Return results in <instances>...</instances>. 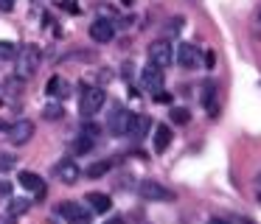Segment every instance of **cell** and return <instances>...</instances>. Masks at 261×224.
<instances>
[{"instance_id":"28","label":"cell","mask_w":261,"mask_h":224,"mask_svg":"<svg viewBox=\"0 0 261 224\" xmlns=\"http://www.w3.org/2000/svg\"><path fill=\"white\" fill-rule=\"evenodd\" d=\"M180 25H186V17H174V20L169 22V34H177V31H180Z\"/></svg>"},{"instance_id":"5","label":"cell","mask_w":261,"mask_h":224,"mask_svg":"<svg viewBox=\"0 0 261 224\" xmlns=\"http://www.w3.org/2000/svg\"><path fill=\"white\" fill-rule=\"evenodd\" d=\"M132 118H135V115H132L129 109H124V106L115 104L113 112H110V118H107V132L110 134H129Z\"/></svg>"},{"instance_id":"13","label":"cell","mask_w":261,"mask_h":224,"mask_svg":"<svg viewBox=\"0 0 261 224\" xmlns=\"http://www.w3.org/2000/svg\"><path fill=\"white\" fill-rule=\"evenodd\" d=\"M202 106L211 112V115H216V112H219V90H216L214 81H208L202 87Z\"/></svg>"},{"instance_id":"24","label":"cell","mask_w":261,"mask_h":224,"mask_svg":"<svg viewBox=\"0 0 261 224\" xmlns=\"http://www.w3.org/2000/svg\"><path fill=\"white\" fill-rule=\"evenodd\" d=\"M14 162H17V157H14V154H6V151H0V174L12 171Z\"/></svg>"},{"instance_id":"29","label":"cell","mask_w":261,"mask_h":224,"mask_svg":"<svg viewBox=\"0 0 261 224\" xmlns=\"http://www.w3.org/2000/svg\"><path fill=\"white\" fill-rule=\"evenodd\" d=\"M202 65H205V67H214V65H216V56H214V50H211V48L202 53Z\"/></svg>"},{"instance_id":"1","label":"cell","mask_w":261,"mask_h":224,"mask_svg":"<svg viewBox=\"0 0 261 224\" xmlns=\"http://www.w3.org/2000/svg\"><path fill=\"white\" fill-rule=\"evenodd\" d=\"M40 62H42V53L37 45H25L20 48L17 53V76L20 78H31L37 70H40Z\"/></svg>"},{"instance_id":"38","label":"cell","mask_w":261,"mask_h":224,"mask_svg":"<svg viewBox=\"0 0 261 224\" xmlns=\"http://www.w3.org/2000/svg\"><path fill=\"white\" fill-rule=\"evenodd\" d=\"M121 3H124V6H132V0H121Z\"/></svg>"},{"instance_id":"30","label":"cell","mask_w":261,"mask_h":224,"mask_svg":"<svg viewBox=\"0 0 261 224\" xmlns=\"http://www.w3.org/2000/svg\"><path fill=\"white\" fill-rule=\"evenodd\" d=\"M6 196H12V182L0 179V199H6Z\"/></svg>"},{"instance_id":"32","label":"cell","mask_w":261,"mask_h":224,"mask_svg":"<svg viewBox=\"0 0 261 224\" xmlns=\"http://www.w3.org/2000/svg\"><path fill=\"white\" fill-rule=\"evenodd\" d=\"M62 6H65V9H68V11H70V14H79V6H76V3H73V0H65V3H62Z\"/></svg>"},{"instance_id":"8","label":"cell","mask_w":261,"mask_h":224,"mask_svg":"<svg viewBox=\"0 0 261 224\" xmlns=\"http://www.w3.org/2000/svg\"><path fill=\"white\" fill-rule=\"evenodd\" d=\"M113 37H115V22L113 20H107V17H98L96 22L90 25V39L93 42H113Z\"/></svg>"},{"instance_id":"10","label":"cell","mask_w":261,"mask_h":224,"mask_svg":"<svg viewBox=\"0 0 261 224\" xmlns=\"http://www.w3.org/2000/svg\"><path fill=\"white\" fill-rule=\"evenodd\" d=\"M6 134H9V140H12L14 146H23V143H29V140L34 137V123L31 121H17V123H12V126L6 129Z\"/></svg>"},{"instance_id":"4","label":"cell","mask_w":261,"mask_h":224,"mask_svg":"<svg viewBox=\"0 0 261 224\" xmlns=\"http://www.w3.org/2000/svg\"><path fill=\"white\" fill-rule=\"evenodd\" d=\"M174 62L182 67V70H197L199 65H202V53H199L197 45L191 42H180L174 50Z\"/></svg>"},{"instance_id":"21","label":"cell","mask_w":261,"mask_h":224,"mask_svg":"<svg viewBox=\"0 0 261 224\" xmlns=\"http://www.w3.org/2000/svg\"><path fill=\"white\" fill-rule=\"evenodd\" d=\"M42 118H45V121H59V118H65V106L62 104H48L45 109H42Z\"/></svg>"},{"instance_id":"9","label":"cell","mask_w":261,"mask_h":224,"mask_svg":"<svg viewBox=\"0 0 261 224\" xmlns=\"http://www.w3.org/2000/svg\"><path fill=\"white\" fill-rule=\"evenodd\" d=\"M141 87L149 90V93H160L163 90V70L154 65H146L141 70Z\"/></svg>"},{"instance_id":"6","label":"cell","mask_w":261,"mask_h":224,"mask_svg":"<svg viewBox=\"0 0 261 224\" xmlns=\"http://www.w3.org/2000/svg\"><path fill=\"white\" fill-rule=\"evenodd\" d=\"M138 193L146 202H171L174 199V193H171L169 188H163L160 182H154V179H146V182L138 185Z\"/></svg>"},{"instance_id":"18","label":"cell","mask_w":261,"mask_h":224,"mask_svg":"<svg viewBox=\"0 0 261 224\" xmlns=\"http://www.w3.org/2000/svg\"><path fill=\"white\" fill-rule=\"evenodd\" d=\"M169 118H171V123H177V126H186V123L191 121V112H188L186 106H171Z\"/></svg>"},{"instance_id":"2","label":"cell","mask_w":261,"mask_h":224,"mask_svg":"<svg viewBox=\"0 0 261 224\" xmlns=\"http://www.w3.org/2000/svg\"><path fill=\"white\" fill-rule=\"evenodd\" d=\"M146 53H149V65L160 67V70H166V67L174 62V48H171L169 39H154Z\"/></svg>"},{"instance_id":"33","label":"cell","mask_w":261,"mask_h":224,"mask_svg":"<svg viewBox=\"0 0 261 224\" xmlns=\"http://www.w3.org/2000/svg\"><path fill=\"white\" fill-rule=\"evenodd\" d=\"M230 224H253V221H250L247 216H233V218H230Z\"/></svg>"},{"instance_id":"17","label":"cell","mask_w":261,"mask_h":224,"mask_svg":"<svg viewBox=\"0 0 261 224\" xmlns=\"http://www.w3.org/2000/svg\"><path fill=\"white\" fill-rule=\"evenodd\" d=\"M45 93L51 95V98H68V84H65V81H62V78H59V76H54L51 81H48Z\"/></svg>"},{"instance_id":"20","label":"cell","mask_w":261,"mask_h":224,"mask_svg":"<svg viewBox=\"0 0 261 224\" xmlns=\"http://www.w3.org/2000/svg\"><path fill=\"white\" fill-rule=\"evenodd\" d=\"M17 45L14 42H6V39H0V62H6V59H17Z\"/></svg>"},{"instance_id":"35","label":"cell","mask_w":261,"mask_h":224,"mask_svg":"<svg viewBox=\"0 0 261 224\" xmlns=\"http://www.w3.org/2000/svg\"><path fill=\"white\" fill-rule=\"evenodd\" d=\"M0 224H17V221H14V216H0Z\"/></svg>"},{"instance_id":"19","label":"cell","mask_w":261,"mask_h":224,"mask_svg":"<svg viewBox=\"0 0 261 224\" xmlns=\"http://www.w3.org/2000/svg\"><path fill=\"white\" fill-rule=\"evenodd\" d=\"M29 207H31V202L29 199H23V196H20V199H12L9 202V216H23V213H29Z\"/></svg>"},{"instance_id":"3","label":"cell","mask_w":261,"mask_h":224,"mask_svg":"<svg viewBox=\"0 0 261 224\" xmlns=\"http://www.w3.org/2000/svg\"><path fill=\"white\" fill-rule=\"evenodd\" d=\"M104 101H107V95H104L101 87H85L82 90V98H79V112L85 118H93L104 106Z\"/></svg>"},{"instance_id":"40","label":"cell","mask_w":261,"mask_h":224,"mask_svg":"<svg viewBox=\"0 0 261 224\" xmlns=\"http://www.w3.org/2000/svg\"><path fill=\"white\" fill-rule=\"evenodd\" d=\"M141 224H149V221H141Z\"/></svg>"},{"instance_id":"16","label":"cell","mask_w":261,"mask_h":224,"mask_svg":"<svg viewBox=\"0 0 261 224\" xmlns=\"http://www.w3.org/2000/svg\"><path fill=\"white\" fill-rule=\"evenodd\" d=\"M169 146H171V126H166V123L154 126V151H158V154H163Z\"/></svg>"},{"instance_id":"14","label":"cell","mask_w":261,"mask_h":224,"mask_svg":"<svg viewBox=\"0 0 261 224\" xmlns=\"http://www.w3.org/2000/svg\"><path fill=\"white\" fill-rule=\"evenodd\" d=\"M85 199H87V205H90L93 213H110V207H113V199H110L107 193H98V190H90Z\"/></svg>"},{"instance_id":"15","label":"cell","mask_w":261,"mask_h":224,"mask_svg":"<svg viewBox=\"0 0 261 224\" xmlns=\"http://www.w3.org/2000/svg\"><path fill=\"white\" fill-rule=\"evenodd\" d=\"M149 129H152V118L149 115H135L132 118V126H129V137L132 140H143Z\"/></svg>"},{"instance_id":"27","label":"cell","mask_w":261,"mask_h":224,"mask_svg":"<svg viewBox=\"0 0 261 224\" xmlns=\"http://www.w3.org/2000/svg\"><path fill=\"white\" fill-rule=\"evenodd\" d=\"M6 90H9V95H20V90H23V84H20L17 78H9V81H6Z\"/></svg>"},{"instance_id":"12","label":"cell","mask_w":261,"mask_h":224,"mask_svg":"<svg viewBox=\"0 0 261 224\" xmlns=\"http://www.w3.org/2000/svg\"><path fill=\"white\" fill-rule=\"evenodd\" d=\"M20 185H23L25 190H31V193H37V196H45V182H42V177L34 171H20Z\"/></svg>"},{"instance_id":"22","label":"cell","mask_w":261,"mask_h":224,"mask_svg":"<svg viewBox=\"0 0 261 224\" xmlns=\"http://www.w3.org/2000/svg\"><path fill=\"white\" fill-rule=\"evenodd\" d=\"M93 143H96L93 137H87V134H79V137H76V143H73V151H76V154H87V151L93 149Z\"/></svg>"},{"instance_id":"11","label":"cell","mask_w":261,"mask_h":224,"mask_svg":"<svg viewBox=\"0 0 261 224\" xmlns=\"http://www.w3.org/2000/svg\"><path fill=\"white\" fill-rule=\"evenodd\" d=\"M57 177L62 179L65 185H73L76 179L82 177V171H79V165H76V162L70 160V157H65V160H59V162H57Z\"/></svg>"},{"instance_id":"23","label":"cell","mask_w":261,"mask_h":224,"mask_svg":"<svg viewBox=\"0 0 261 224\" xmlns=\"http://www.w3.org/2000/svg\"><path fill=\"white\" fill-rule=\"evenodd\" d=\"M110 165H113L110 160L96 162V165H90V168H87V177H101V174H107V171H110Z\"/></svg>"},{"instance_id":"36","label":"cell","mask_w":261,"mask_h":224,"mask_svg":"<svg viewBox=\"0 0 261 224\" xmlns=\"http://www.w3.org/2000/svg\"><path fill=\"white\" fill-rule=\"evenodd\" d=\"M104 224H124V218H121V216H113V218H107Z\"/></svg>"},{"instance_id":"25","label":"cell","mask_w":261,"mask_h":224,"mask_svg":"<svg viewBox=\"0 0 261 224\" xmlns=\"http://www.w3.org/2000/svg\"><path fill=\"white\" fill-rule=\"evenodd\" d=\"M171 101H174V95H171V93H166V90L154 93V104H166V106H171Z\"/></svg>"},{"instance_id":"37","label":"cell","mask_w":261,"mask_h":224,"mask_svg":"<svg viewBox=\"0 0 261 224\" xmlns=\"http://www.w3.org/2000/svg\"><path fill=\"white\" fill-rule=\"evenodd\" d=\"M3 129H9V126H6V123H3V121H0V132H3Z\"/></svg>"},{"instance_id":"34","label":"cell","mask_w":261,"mask_h":224,"mask_svg":"<svg viewBox=\"0 0 261 224\" xmlns=\"http://www.w3.org/2000/svg\"><path fill=\"white\" fill-rule=\"evenodd\" d=\"M208 224H230L227 218H219V216H214V218H208Z\"/></svg>"},{"instance_id":"39","label":"cell","mask_w":261,"mask_h":224,"mask_svg":"<svg viewBox=\"0 0 261 224\" xmlns=\"http://www.w3.org/2000/svg\"><path fill=\"white\" fill-rule=\"evenodd\" d=\"M258 202H261V193H258Z\"/></svg>"},{"instance_id":"31","label":"cell","mask_w":261,"mask_h":224,"mask_svg":"<svg viewBox=\"0 0 261 224\" xmlns=\"http://www.w3.org/2000/svg\"><path fill=\"white\" fill-rule=\"evenodd\" d=\"M17 0H0V11H12Z\"/></svg>"},{"instance_id":"7","label":"cell","mask_w":261,"mask_h":224,"mask_svg":"<svg viewBox=\"0 0 261 224\" xmlns=\"http://www.w3.org/2000/svg\"><path fill=\"white\" fill-rule=\"evenodd\" d=\"M59 213L65 216L68 224H90L93 221V213L87 210V207L76 205V202H62V205H59Z\"/></svg>"},{"instance_id":"26","label":"cell","mask_w":261,"mask_h":224,"mask_svg":"<svg viewBox=\"0 0 261 224\" xmlns=\"http://www.w3.org/2000/svg\"><path fill=\"white\" fill-rule=\"evenodd\" d=\"M98 132H101V129H98L96 123H90V121H87L85 126H82V134H87V137H93V140L98 137Z\"/></svg>"}]
</instances>
